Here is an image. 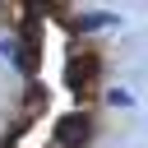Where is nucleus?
<instances>
[{"instance_id": "f257e3e1", "label": "nucleus", "mask_w": 148, "mask_h": 148, "mask_svg": "<svg viewBox=\"0 0 148 148\" xmlns=\"http://www.w3.org/2000/svg\"><path fill=\"white\" fill-rule=\"evenodd\" d=\"M88 130H92L88 116H83V111H69V116L56 120V143H60V148H83V143H88Z\"/></svg>"}, {"instance_id": "f03ea898", "label": "nucleus", "mask_w": 148, "mask_h": 148, "mask_svg": "<svg viewBox=\"0 0 148 148\" xmlns=\"http://www.w3.org/2000/svg\"><path fill=\"white\" fill-rule=\"evenodd\" d=\"M92 79H97V56H74L69 60V88L74 92H88Z\"/></svg>"}]
</instances>
